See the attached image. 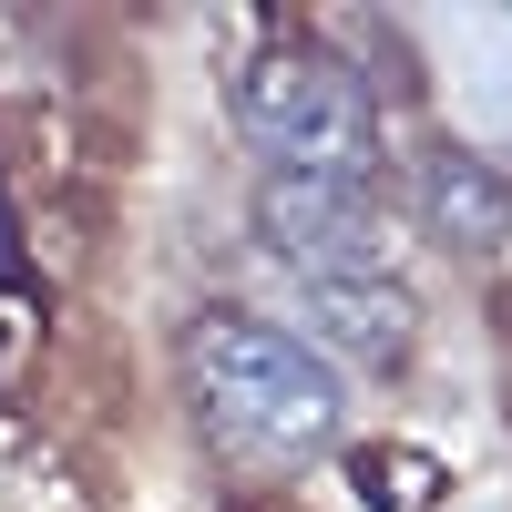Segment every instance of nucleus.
<instances>
[{
	"label": "nucleus",
	"mask_w": 512,
	"mask_h": 512,
	"mask_svg": "<svg viewBox=\"0 0 512 512\" xmlns=\"http://www.w3.org/2000/svg\"><path fill=\"white\" fill-rule=\"evenodd\" d=\"M185 400H195V431L246 472H287V461L328 451L349 420L338 369L308 338H287L277 318H246V308H216L185 328Z\"/></svg>",
	"instance_id": "1"
},
{
	"label": "nucleus",
	"mask_w": 512,
	"mask_h": 512,
	"mask_svg": "<svg viewBox=\"0 0 512 512\" xmlns=\"http://www.w3.org/2000/svg\"><path fill=\"white\" fill-rule=\"evenodd\" d=\"M236 123L267 154V175H318V185H369L379 175V93L318 52V41H277L236 82Z\"/></svg>",
	"instance_id": "2"
},
{
	"label": "nucleus",
	"mask_w": 512,
	"mask_h": 512,
	"mask_svg": "<svg viewBox=\"0 0 512 512\" xmlns=\"http://www.w3.org/2000/svg\"><path fill=\"white\" fill-rule=\"evenodd\" d=\"M256 246L287 256L297 277H379V205L369 185L267 175L256 185Z\"/></svg>",
	"instance_id": "3"
},
{
	"label": "nucleus",
	"mask_w": 512,
	"mask_h": 512,
	"mask_svg": "<svg viewBox=\"0 0 512 512\" xmlns=\"http://www.w3.org/2000/svg\"><path fill=\"white\" fill-rule=\"evenodd\" d=\"M287 338H308L328 369L338 359H349V369H400L410 338H420V308H410V287L390 267H379V277H308Z\"/></svg>",
	"instance_id": "4"
},
{
	"label": "nucleus",
	"mask_w": 512,
	"mask_h": 512,
	"mask_svg": "<svg viewBox=\"0 0 512 512\" xmlns=\"http://www.w3.org/2000/svg\"><path fill=\"white\" fill-rule=\"evenodd\" d=\"M420 216H431L441 246H502V236H512V185L492 175L482 154L441 144L431 164H420Z\"/></svg>",
	"instance_id": "5"
},
{
	"label": "nucleus",
	"mask_w": 512,
	"mask_h": 512,
	"mask_svg": "<svg viewBox=\"0 0 512 512\" xmlns=\"http://www.w3.org/2000/svg\"><path fill=\"white\" fill-rule=\"evenodd\" d=\"M21 267V246H11V205H0V277H11Z\"/></svg>",
	"instance_id": "6"
}]
</instances>
